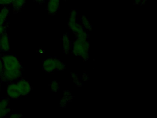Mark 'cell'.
<instances>
[{
  "instance_id": "obj_6",
  "label": "cell",
  "mask_w": 157,
  "mask_h": 118,
  "mask_svg": "<svg viewBox=\"0 0 157 118\" xmlns=\"http://www.w3.org/2000/svg\"><path fill=\"white\" fill-rule=\"evenodd\" d=\"M10 112V100L7 98H3L0 100V118H3Z\"/></svg>"
},
{
  "instance_id": "obj_7",
  "label": "cell",
  "mask_w": 157,
  "mask_h": 118,
  "mask_svg": "<svg viewBox=\"0 0 157 118\" xmlns=\"http://www.w3.org/2000/svg\"><path fill=\"white\" fill-rule=\"evenodd\" d=\"M10 10L7 7H4L0 11V35L4 33L5 26L4 23L9 16Z\"/></svg>"
},
{
  "instance_id": "obj_14",
  "label": "cell",
  "mask_w": 157,
  "mask_h": 118,
  "mask_svg": "<svg viewBox=\"0 0 157 118\" xmlns=\"http://www.w3.org/2000/svg\"><path fill=\"white\" fill-rule=\"evenodd\" d=\"M75 34V35H76V38L79 39L87 40V39H88V35L87 33L84 31V30Z\"/></svg>"
},
{
  "instance_id": "obj_4",
  "label": "cell",
  "mask_w": 157,
  "mask_h": 118,
  "mask_svg": "<svg viewBox=\"0 0 157 118\" xmlns=\"http://www.w3.org/2000/svg\"><path fill=\"white\" fill-rule=\"evenodd\" d=\"M16 84L21 96H27L31 92L32 86L31 84L27 80L24 79H21Z\"/></svg>"
},
{
  "instance_id": "obj_13",
  "label": "cell",
  "mask_w": 157,
  "mask_h": 118,
  "mask_svg": "<svg viewBox=\"0 0 157 118\" xmlns=\"http://www.w3.org/2000/svg\"><path fill=\"white\" fill-rule=\"evenodd\" d=\"M26 0H14L13 3V9L14 11H18L24 6Z\"/></svg>"
},
{
  "instance_id": "obj_1",
  "label": "cell",
  "mask_w": 157,
  "mask_h": 118,
  "mask_svg": "<svg viewBox=\"0 0 157 118\" xmlns=\"http://www.w3.org/2000/svg\"><path fill=\"white\" fill-rule=\"evenodd\" d=\"M2 59L4 66L1 77L3 80L10 82L20 78L22 75V67L19 59L11 54L3 55Z\"/></svg>"
},
{
  "instance_id": "obj_11",
  "label": "cell",
  "mask_w": 157,
  "mask_h": 118,
  "mask_svg": "<svg viewBox=\"0 0 157 118\" xmlns=\"http://www.w3.org/2000/svg\"><path fill=\"white\" fill-rule=\"evenodd\" d=\"M63 45V50L66 54H68L69 53L71 48V43L69 39L68 36L67 34H65L62 38Z\"/></svg>"
},
{
  "instance_id": "obj_19",
  "label": "cell",
  "mask_w": 157,
  "mask_h": 118,
  "mask_svg": "<svg viewBox=\"0 0 157 118\" xmlns=\"http://www.w3.org/2000/svg\"><path fill=\"white\" fill-rule=\"evenodd\" d=\"M3 70H4V66H3V61L2 58H0V77H1L2 76Z\"/></svg>"
},
{
  "instance_id": "obj_22",
  "label": "cell",
  "mask_w": 157,
  "mask_h": 118,
  "mask_svg": "<svg viewBox=\"0 0 157 118\" xmlns=\"http://www.w3.org/2000/svg\"><path fill=\"white\" fill-rule=\"evenodd\" d=\"M64 1H67V0H64Z\"/></svg>"
},
{
  "instance_id": "obj_2",
  "label": "cell",
  "mask_w": 157,
  "mask_h": 118,
  "mask_svg": "<svg viewBox=\"0 0 157 118\" xmlns=\"http://www.w3.org/2000/svg\"><path fill=\"white\" fill-rule=\"evenodd\" d=\"M90 44L87 40L76 38L73 42L72 53L76 56H80L83 60L89 58Z\"/></svg>"
},
{
  "instance_id": "obj_16",
  "label": "cell",
  "mask_w": 157,
  "mask_h": 118,
  "mask_svg": "<svg viewBox=\"0 0 157 118\" xmlns=\"http://www.w3.org/2000/svg\"><path fill=\"white\" fill-rule=\"evenodd\" d=\"M14 0H0V5H8L12 4Z\"/></svg>"
},
{
  "instance_id": "obj_12",
  "label": "cell",
  "mask_w": 157,
  "mask_h": 118,
  "mask_svg": "<svg viewBox=\"0 0 157 118\" xmlns=\"http://www.w3.org/2000/svg\"><path fill=\"white\" fill-rule=\"evenodd\" d=\"M81 19L82 27L89 31H91L92 30V25L90 23L89 18L85 16L82 15Z\"/></svg>"
},
{
  "instance_id": "obj_9",
  "label": "cell",
  "mask_w": 157,
  "mask_h": 118,
  "mask_svg": "<svg viewBox=\"0 0 157 118\" xmlns=\"http://www.w3.org/2000/svg\"><path fill=\"white\" fill-rule=\"evenodd\" d=\"M60 0H48L47 5L48 13L51 14H56L59 8Z\"/></svg>"
},
{
  "instance_id": "obj_17",
  "label": "cell",
  "mask_w": 157,
  "mask_h": 118,
  "mask_svg": "<svg viewBox=\"0 0 157 118\" xmlns=\"http://www.w3.org/2000/svg\"><path fill=\"white\" fill-rule=\"evenodd\" d=\"M23 117V114L18 112H14L11 114L10 118H19Z\"/></svg>"
},
{
  "instance_id": "obj_18",
  "label": "cell",
  "mask_w": 157,
  "mask_h": 118,
  "mask_svg": "<svg viewBox=\"0 0 157 118\" xmlns=\"http://www.w3.org/2000/svg\"><path fill=\"white\" fill-rule=\"evenodd\" d=\"M147 0H134V3L135 5H142L145 4Z\"/></svg>"
},
{
  "instance_id": "obj_23",
  "label": "cell",
  "mask_w": 157,
  "mask_h": 118,
  "mask_svg": "<svg viewBox=\"0 0 157 118\" xmlns=\"http://www.w3.org/2000/svg\"><path fill=\"white\" fill-rule=\"evenodd\" d=\"M0 37H1V35H0Z\"/></svg>"
},
{
  "instance_id": "obj_8",
  "label": "cell",
  "mask_w": 157,
  "mask_h": 118,
  "mask_svg": "<svg viewBox=\"0 0 157 118\" xmlns=\"http://www.w3.org/2000/svg\"><path fill=\"white\" fill-rule=\"evenodd\" d=\"M0 49L4 53L7 52L10 50V38L6 33H3L0 37Z\"/></svg>"
},
{
  "instance_id": "obj_15",
  "label": "cell",
  "mask_w": 157,
  "mask_h": 118,
  "mask_svg": "<svg viewBox=\"0 0 157 118\" xmlns=\"http://www.w3.org/2000/svg\"><path fill=\"white\" fill-rule=\"evenodd\" d=\"M50 88L53 92L56 93L59 88V85L58 82L56 80H53L50 85Z\"/></svg>"
},
{
  "instance_id": "obj_10",
  "label": "cell",
  "mask_w": 157,
  "mask_h": 118,
  "mask_svg": "<svg viewBox=\"0 0 157 118\" xmlns=\"http://www.w3.org/2000/svg\"><path fill=\"white\" fill-rule=\"evenodd\" d=\"M68 25L74 34L78 33L83 30L82 25L78 23L77 21H69Z\"/></svg>"
},
{
  "instance_id": "obj_5",
  "label": "cell",
  "mask_w": 157,
  "mask_h": 118,
  "mask_svg": "<svg viewBox=\"0 0 157 118\" xmlns=\"http://www.w3.org/2000/svg\"><path fill=\"white\" fill-rule=\"evenodd\" d=\"M7 93L9 97L13 100L17 99L21 96L17 84L15 83H11L8 86Z\"/></svg>"
},
{
  "instance_id": "obj_20",
  "label": "cell",
  "mask_w": 157,
  "mask_h": 118,
  "mask_svg": "<svg viewBox=\"0 0 157 118\" xmlns=\"http://www.w3.org/2000/svg\"><path fill=\"white\" fill-rule=\"evenodd\" d=\"M88 78H89V77H88L87 75L84 74V75L82 76V79L84 81H87V80H88Z\"/></svg>"
},
{
  "instance_id": "obj_3",
  "label": "cell",
  "mask_w": 157,
  "mask_h": 118,
  "mask_svg": "<svg viewBox=\"0 0 157 118\" xmlns=\"http://www.w3.org/2000/svg\"><path fill=\"white\" fill-rule=\"evenodd\" d=\"M66 65L61 61L57 59L48 58L43 63V69L47 73H52L56 71H63Z\"/></svg>"
},
{
  "instance_id": "obj_21",
  "label": "cell",
  "mask_w": 157,
  "mask_h": 118,
  "mask_svg": "<svg viewBox=\"0 0 157 118\" xmlns=\"http://www.w3.org/2000/svg\"><path fill=\"white\" fill-rule=\"evenodd\" d=\"M36 1H37L38 2H42L44 1V0H36Z\"/></svg>"
}]
</instances>
